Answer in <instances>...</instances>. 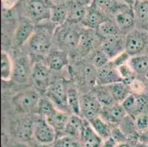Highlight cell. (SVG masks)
Segmentation results:
<instances>
[{"label":"cell","mask_w":148,"mask_h":147,"mask_svg":"<svg viewBox=\"0 0 148 147\" xmlns=\"http://www.w3.org/2000/svg\"><path fill=\"white\" fill-rule=\"evenodd\" d=\"M52 4L49 0H25L23 10L25 18L37 24L49 21Z\"/></svg>","instance_id":"6da1fadb"},{"label":"cell","mask_w":148,"mask_h":147,"mask_svg":"<svg viewBox=\"0 0 148 147\" xmlns=\"http://www.w3.org/2000/svg\"><path fill=\"white\" fill-rule=\"evenodd\" d=\"M44 22L43 26L36 27L34 34L28 40V47L30 52L36 56H43L48 55L51 50L52 46V35L50 29H48Z\"/></svg>","instance_id":"7a4b0ae2"},{"label":"cell","mask_w":148,"mask_h":147,"mask_svg":"<svg viewBox=\"0 0 148 147\" xmlns=\"http://www.w3.org/2000/svg\"><path fill=\"white\" fill-rule=\"evenodd\" d=\"M41 96L37 90L27 88L15 95L13 99V105L16 110L22 113H37Z\"/></svg>","instance_id":"3957f363"},{"label":"cell","mask_w":148,"mask_h":147,"mask_svg":"<svg viewBox=\"0 0 148 147\" xmlns=\"http://www.w3.org/2000/svg\"><path fill=\"white\" fill-rule=\"evenodd\" d=\"M148 50V31L135 29L125 36V52L130 57L137 56Z\"/></svg>","instance_id":"277c9868"},{"label":"cell","mask_w":148,"mask_h":147,"mask_svg":"<svg viewBox=\"0 0 148 147\" xmlns=\"http://www.w3.org/2000/svg\"><path fill=\"white\" fill-rule=\"evenodd\" d=\"M122 105L127 115L134 118L141 113H145L148 109V94L131 93L122 102Z\"/></svg>","instance_id":"5b68a950"},{"label":"cell","mask_w":148,"mask_h":147,"mask_svg":"<svg viewBox=\"0 0 148 147\" xmlns=\"http://www.w3.org/2000/svg\"><path fill=\"white\" fill-rule=\"evenodd\" d=\"M36 141L41 144H51L56 140V132L46 118L40 116L34 121V133Z\"/></svg>","instance_id":"8992f818"},{"label":"cell","mask_w":148,"mask_h":147,"mask_svg":"<svg viewBox=\"0 0 148 147\" xmlns=\"http://www.w3.org/2000/svg\"><path fill=\"white\" fill-rule=\"evenodd\" d=\"M69 24V25L66 27H64V24L58 27L55 30V33L57 34L58 39L64 46L72 49L77 47L83 30L73 27L74 24Z\"/></svg>","instance_id":"52a82bcc"},{"label":"cell","mask_w":148,"mask_h":147,"mask_svg":"<svg viewBox=\"0 0 148 147\" xmlns=\"http://www.w3.org/2000/svg\"><path fill=\"white\" fill-rule=\"evenodd\" d=\"M47 96L55 104L59 110L69 111L67 105V88H66L63 81H56L52 83L48 88Z\"/></svg>","instance_id":"ba28073f"},{"label":"cell","mask_w":148,"mask_h":147,"mask_svg":"<svg viewBox=\"0 0 148 147\" xmlns=\"http://www.w3.org/2000/svg\"><path fill=\"white\" fill-rule=\"evenodd\" d=\"M51 69L47 64L40 62H36L33 64L31 78L39 90L47 91L48 88L52 83H51Z\"/></svg>","instance_id":"9c48e42d"},{"label":"cell","mask_w":148,"mask_h":147,"mask_svg":"<svg viewBox=\"0 0 148 147\" xmlns=\"http://www.w3.org/2000/svg\"><path fill=\"white\" fill-rule=\"evenodd\" d=\"M103 106L95 94H84L80 96V116L86 120H90L99 116Z\"/></svg>","instance_id":"30bf717a"},{"label":"cell","mask_w":148,"mask_h":147,"mask_svg":"<svg viewBox=\"0 0 148 147\" xmlns=\"http://www.w3.org/2000/svg\"><path fill=\"white\" fill-rule=\"evenodd\" d=\"M100 48L106 52L110 60H113L122 52H125V37L119 34L104 38Z\"/></svg>","instance_id":"8fae6325"},{"label":"cell","mask_w":148,"mask_h":147,"mask_svg":"<svg viewBox=\"0 0 148 147\" xmlns=\"http://www.w3.org/2000/svg\"><path fill=\"white\" fill-rule=\"evenodd\" d=\"M99 38H102V37L97 31L86 28L82 32L77 49L83 56H85L97 49Z\"/></svg>","instance_id":"7c38bea8"},{"label":"cell","mask_w":148,"mask_h":147,"mask_svg":"<svg viewBox=\"0 0 148 147\" xmlns=\"http://www.w3.org/2000/svg\"><path fill=\"white\" fill-rule=\"evenodd\" d=\"M99 116L111 126H116L122 123L127 116V113L121 104L115 103L102 107Z\"/></svg>","instance_id":"4fadbf2b"},{"label":"cell","mask_w":148,"mask_h":147,"mask_svg":"<svg viewBox=\"0 0 148 147\" xmlns=\"http://www.w3.org/2000/svg\"><path fill=\"white\" fill-rule=\"evenodd\" d=\"M114 19L121 32L128 31L130 32L134 29L136 21L133 7L126 5L122 8L116 13L114 16Z\"/></svg>","instance_id":"5bb4252c"},{"label":"cell","mask_w":148,"mask_h":147,"mask_svg":"<svg viewBox=\"0 0 148 147\" xmlns=\"http://www.w3.org/2000/svg\"><path fill=\"white\" fill-rule=\"evenodd\" d=\"M117 82H122V79L117 68H116L111 61L97 69V85H108Z\"/></svg>","instance_id":"9a60e30c"},{"label":"cell","mask_w":148,"mask_h":147,"mask_svg":"<svg viewBox=\"0 0 148 147\" xmlns=\"http://www.w3.org/2000/svg\"><path fill=\"white\" fill-rule=\"evenodd\" d=\"M110 18L111 17L98 10L97 8L90 5L81 24L86 29L97 30L101 24Z\"/></svg>","instance_id":"2e32d148"},{"label":"cell","mask_w":148,"mask_h":147,"mask_svg":"<svg viewBox=\"0 0 148 147\" xmlns=\"http://www.w3.org/2000/svg\"><path fill=\"white\" fill-rule=\"evenodd\" d=\"M36 27L34 23L27 18L21 21L16 29L14 34V38L17 45L21 46L25 43L28 42L34 34Z\"/></svg>","instance_id":"e0dca14e"},{"label":"cell","mask_w":148,"mask_h":147,"mask_svg":"<svg viewBox=\"0 0 148 147\" xmlns=\"http://www.w3.org/2000/svg\"><path fill=\"white\" fill-rule=\"evenodd\" d=\"M46 64L53 71H60L69 64L68 53L62 49L50 50L47 57Z\"/></svg>","instance_id":"ac0fdd59"},{"label":"cell","mask_w":148,"mask_h":147,"mask_svg":"<svg viewBox=\"0 0 148 147\" xmlns=\"http://www.w3.org/2000/svg\"><path fill=\"white\" fill-rule=\"evenodd\" d=\"M32 68L27 58H19L14 63L13 77L16 82L25 84L29 81L32 75Z\"/></svg>","instance_id":"d6986e66"},{"label":"cell","mask_w":148,"mask_h":147,"mask_svg":"<svg viewBox=\"0 0 148 147\" xmlns=\"http://www.w3.org/2000/svg\"><path fill=\"white\" fill-rule=\"evenodd\" d=\"M69 12V0L61 3H52L50 9L49 21L56 27L67 22Z\"/></svg>","instance_id":"ffe728a7"},{"label":"cell","mask_w":148,"mask_h":147,"mask_svg":"<svg viewBox=\"0 0 148 147\" xmlns=\"http://www.w3.org/2000/svg\"><path fill=\"white\" fill-rule=\"evenodd\" d=\"M91 5L109 17H114L119 10L127 5L121 0H93Z\"/></svg>","instance_id":"44dd1931"},{"label":"cell","mask_w":148,"mask_h":147,"mask_svg":"<svg viewBox=\"0 0 148 147\" xmlns=\"http://www.w3.org/2000/svg\"><path fill=\"white\" fill-rule=\"evenodd\" d=\"M88 7L75 0H69L67 22L74 24L81 23L86 14Z\"/></svg>","instance_id":"7402d4cb"},{"label":"cell","mask_w":148,"mask_h":147,"mask_svg":"<svg viewBox=\"0 0 148 147\" xmlns=\"http://www.w3.org/2000/svg\"><path fill=\"white\" fill-rule=\"evenodd\" d=\"M87 120L82 116L75 114H72L69 118L68 123L65 128L64 135L70 137H77L81 135V133L86 124Z\"/></svg>","instance_id":"603a6c76"},{"label":"cell","mask_w":148,"mask_h":147,"mask_svg":"<svg viewBox=\"0 0 148 147\" xmlns=\"http://www.w3.org/2000/svg\"><path fill=\"white\" fill-rule=\"evenodd\" d=\"M34 133V121L30 118L19 120L15 127V133L18 139L22 141L30 140Z\"/></svg>","instance_id":"cb8c5ba5"},{"label":"cell","mask_w":148,"mask_h":147,"mask_svg":"<svg viewBox=\"0 0 148 147\" xmlns=\"http://www.w3.org/2000/svg\"><path fill=\"white\" fill-rule=\"evenodd\" d=\"M82 140L83 143V147H102L103 139L95 133L87 120L81 133Z\"/></svg>","instance_id":"d4e9b609"},{"label":"cell","mask_w":148,"mask_h":147,"mask_svg":"<svg viewBox=\"0 0 148 147\" xmlns=\"http://www.w3.org/2000/svg\"><path fill=\"white\" fill-rule=\"evenodd\" d=\"M69 116H70L68 115L66 112L58 109L56 113L47 120L55 129L57 135H60L61 134H64L66 126L68 123Z\"/></svg>","instance_id":"484cf974"},{"label":"cell","mask_w":148,"mask_h":147,"mask_svg":"<svg viewBox=\"0 0 148 147\" xmlns=\"http://www.w3.org/2000/svg\"><path fill=\"white\" fill-rule=\"evenodd\" d=\"M106 86L116 103L121 104L131 94L130 86L124 82H117Z\"/></svg>","instance_id":"4316f807"},{"label":"cell","mask_w":148,"mask_h":147,"mask_svg":"<svg viewBox=\"0 0 148 147\" xmlns=\"http://www.w3.org/2000/svg\"><path fill=\"white\" fill-rule=\"evenodd\" d=\"M90 125L95 133L102 138V139H108L111 135V125L107 123L105 120L101 118L100 116L95 117L88 120Z\"/></svg>","instance_id":"83f0119b"},{"label":"cell","mask_w":148,"mask_h":147,"mask_svg":"<svg viewBox=\"0 0 148 147\" xmlns=\"http://www.w3.org/2000/svg\"><path fill=\"white\" fill-rule=\"evenodd\" d=\"M128 64L136 75L145 77L148 73V55H140L131 57Z\"/></svg>","instance_id":"f1b7e54d"},{"label":"cell","mask_w":148,"mask_h":147,"mask_svg":"<svg viewBox=\"0 0 148 147\" xmlns=\"http://www.w3.org/2000/svg\"><path fill=\"white\" fill-rule=\"evenodd\" d=\"M97 31L99 36L103 38V39L117 36V35L121 34V32H122L114 18H111L105 21L99 26Z\"/></svg>","instance_id":"f546056e"},{"label":"cell","mask_w":148,"mask_h":147,"mask_svg":"<svg viewBox=\"0 0 148 147\" xmlns=\"http://www.w3.org/2000/svg\"><path fill=\"white\" fill-rule=\"evenodd\" d=\"M67 105L72 114L80 116V96L74 87L67 88Z\"/></svg>","instance_id":"4dcf8cb0"},{"label":"cell","mask_w":148,"mask_h":147,"mask_svg":"<svg viewBox=\"0 0 148 147\" xmlns=\"http://www.w3.org/2000/svg\"><path fill=\"white\" fill-rule=\"evenodd\" d=\"M14 63L10 55L2 50L1 52V77L3 80L8 81L13 77Z\"/></svg>","instance_id":"1f68e13d"},{"label":"cell","mask_w":148,"mask_h":147,"mask_svg":"<svg viewBox=\"0 0 148 147\" xmlns=\"http://www.w3.org/2000/svg\"><path fill=\"white\" fill-rule=\"evenodd\" d=\"M57 110L58 108L55 104L47 96L41 97L37 111V113L40 116L47 119L53 115Z\"/></svg>","instance_id":"d6a6232c"},{"label":"cell","mask_w":148,"mask_h":147,"mask_svg":"<svg viewBox=\"0 0 148 147\" xmlns=\"http://www.w3.org/2000/svg\"><path fill=\"white\" fill-rule=\"evenodd\" d=\"M133 9L136 21L148 25V1L136 0L133 5Z\"/></svg>","instance_id":"836d02e7"},{"label":"cell","mask_w":148,"mask_h":147,"mask_svg":"<svg viewBox=\"0 0 148 147\" xmlns=\"http://www.w3.org/2000/svg\"><path fill=\"white\" fill-rule=\"evenodd\" d=\"M94 94L103 107H107L116 103L106 85H96Z\"/></svg>","instance_id":"e575fe53"},{"label":"cell","mask_w":148,"mask_h":147,"mask_svg":"<svg viewBox=\"0 0 148 147\" xmlns=\"http://www.w3.org/2000/svg\"><path fill=\"white\" fill-rule=\"evenodd\" d=\"M110 61H111V60L108 57V56L106 55V52L100 47L96 49L91 54V65L94 66L97 69H99V68L103 67Z\"/></svg>","instance_id":"d590c367"},{"label":"cell","mask_w":148,"mask_h":147,"mask_svg":"<svg viewBox=\"0 0 148 147\" xmlns=\"http://www.w3.org/2000/svg\"><path fill=\"white\" fill-rule=\"evenodd\" d=\"M117 69L122 79V82L127 84L128 85L136 78V73L134 72L133 68L130 66L128 63L122 65L118 67Z\"/></svg>","instance_id":"8d00e7d4"},{"label":"cell","mask_w":148,"mask_h":147,"mask_svg":"<svg viewBox=\"0 0 148 147\" xmlns=\"http://www.w3.org/2000/svg\"><path fill=\"white\" fill-rule=\"evenodd\" d=\"M53 147H80V145L75 137L64 135L56 140Z\"/></svg>","instance_id":"74e56055"},{"label":"cell","mask_w":148,"mask_h":147,"mask_svg":"<svg viewBox=\"0 0 148 147\" xmlns=\"http://www.w3.org/2000/svg\"><path fill=\"white\" fill-rule=\"evenodd\" d=\"M135 124L138 133H143L148 129V114L146 113H141L134 118Z\"/></svg>","instance_id":"f35d334b"},{"label":"cell","mask_w":148,"mask_h":147,"mask_svg":"<svg viewBox=\"0 0 148 147\" xmlns=\"http://www.w3.org/2000/svg\"><path fill=\"white\" fill-rule=\"evenodd\" d=\"M131 93L136 94H146V85L143 81L138 79H134L129 85Z\"/></svg>","instance_id":"ab89813d"},{"label":"cell","mask_w":148,"mask_h":147,"mask_svg":"<svg viewBox=\"0 0 148 147\" xmlns=\"http://www.w3.org/2000/svg\"><path fill=\"white\" fill-rule=\"evenodd\" d=\"M130 57H130L127 52H122V54H120L119 55H118L117 57H116L115 58L111 60V63L114 65L116 68H118V67L122 66V65L128 63V61L129 60H130Z\"/></svg>","instance_id":"60d3db41"},{"label":"cell","mask_w":148,"mask_h":147,"mask_svg":"<svg viewBox=\"0 0 148 147\" xmlns=\"http://www.w3.org/2000/svg\"><path fill=\"white\" fill-rule=\"evenodd\" d=\"M111 137L116 141V143H121L125 142L126 140L127 139L125 135L122 133L120 128H114L111 129Z\"/></svg>","instance_id":"b9f144b4"},{"label":"cell","mask_w":148,"mask_h":147,"mask_svg":"<svg viewBox=\"0 0 148 147\" xmlns=\"http://www.w3.org/2000/svg\"><path fill=\"white\" fill-rule=\"evenodd\" d=\"M116 144V141L113 139L112 137H110L108 139L105 140L104 143L102 145V147H114Z\"/></svg>","instance_id":"7bdbcfd3"},{"label":"cell","mask_w":148,"mask_h":147,"mask_svg":"<svg viewBox=\"0 0 148 147\" xmlns=\"http://www.w3.org/2000/svg\"><path fill=\"white\" fill-rule=\"evenodd\" d=\"M138 138H139L141 142L148 144V130L143 132V133H139V137H138Z\"/></svg>","instance_id":"ee69618b"},{"label":"cell","mask_w":148,"mask_h":147,"mask_svg":"<svg viewBox=\"0 0 148 147\" xmlns=\"http://www.w3.org/2000/svg\"><path fill=\"white\" fill-rule=\"evenodd\" d=\"M75 1H77V2H80V3L83 4V5H86V6H89L91 4L93 0H75Z\"/></svg>","instance_id":"f6af8a7d"},{"label":"cell","mask_w":148,"mask_h":147,"mask_svg":"<svg viewBox=\"0 0 148 147\" xmlns=\"http://www.w3.org/2000/svg\"><path fill=\"white\" fill-rule=\"evenodd\" d=\"M114 147H131L130 146V144H128L126 142H121V143H117L116 144Z\"/></svg>","instance_id":"bcb514c9"},{"label":"cell","mask_w":148,"mask_h":147,"mask_svg":"<svg viewBox=\"0 0 148 147\" xmlns=\"http://www.w3.org/2000/svg\"><path fill=\"white\" fill-rule=\"evenodd\" d=\"M124 3H125L126 5H129L130 7H133V5H134V2H135L136 0H121Z\"/></svg>","instance_id":"7dc6e473"},{"label":"cell","mask_w":148,"mask_h":147,"mask_svg":"<svg viewBox=\"0 0 148 147\" xmlns=\"http://www.w3.org/2000/svg\"><path fill=\"white\" fill-rule=\"evenodd\" d=\"M134 147H147V144H145V143H142L141 142L140 144H136Z\"/></svg>","instance_id":"c3c4849f"},{"label":"cell","mask_w":148,"mask_h":147,"mask_svg":"<svg viewBox=\"0 0 148 147\" xmlns=\"http://www.w3.org/2000/svg\"><path fill=\"white\" fill-rule=\"evenodd\" d=\"M36 147H53V146H50V144H41L36 146Z\"/></svg>","instance_id":"681fc988"},{"label":"cell","mask_w":148,"mask_h":147,"mask_svg":"<svg viewBox=\"0 0 148 147\" xmlns=\"http://www.w3.org/2000/svg\"><path fill=\"white\" fill-rule=\"evenodd\" d=\"M13 147H29V146H28L26 145V144H17V145H16L15 146H13Z\"/></svg>","instance_id":"f907efd6"},{"label":"cell","mask_w":148,"mask_h":147,"mask_svg":"<svg viewBox=\"0 0 148 147\" xmlns=\"http://www.w3.org/2000/svg\"><path fill=\"white\" fill-rule=\"evenodd\" d=\"M145 77L146 78V79H147V80L148 81V73H147V75H146V76Z\"/></svg>","instance_id":"816d5d0a"},{"label":"cell","mask_w":148,"mask_h":147,"mask_svg":"<svg viewBox=\"0 0 148 147\" xmlns=\"http://www.w3.org/2000/svg\"><path fill=\"white\" fill-rule=\"evenodd\" d=\"M145 1H148V0H145Z\"/></svg>","instance_id":"f5cc1de1"},{"label":"cell","mask_w":148,"mask_h":147,"mask_svg":"<svg viewBox=\"0 0 148 147\" xmlns=\"http://www.w3.org/2000/svg\"><path fill=\"white\" fill-rule=\"evenodd\" d=\"M147 147H148V144H147Z\"/></svg>","instance_id":"db71d44e"},{"label":"cell","mask_w":148,"mask_h":147,"mask_svg":"<svg viewBox=\"0 0 148 147\" xmlns=\"http://www.w3.org/2000/svg\"></svg>","instance_id":"11a10c76"}]
</instances>
